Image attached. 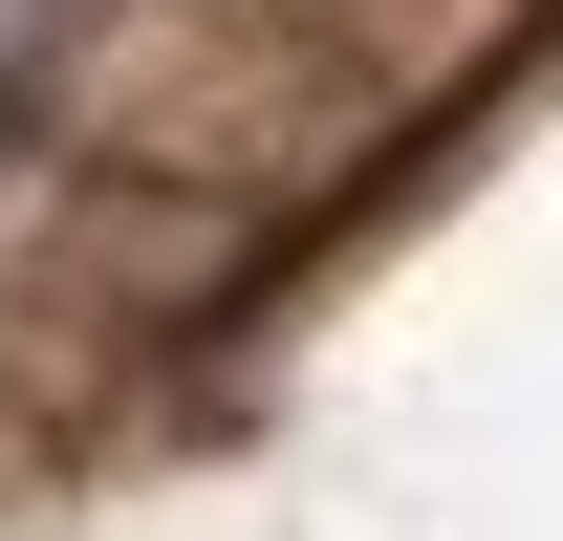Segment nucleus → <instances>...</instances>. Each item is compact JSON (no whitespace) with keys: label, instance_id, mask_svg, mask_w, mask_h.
<instances>
[{"label":"nucleus","instance_id":"f257e3e1","mask_svg":"<svg viewBox=\"0 0 563 541\" xmlns=\"http://www.w3.org/2000/svg\"><path fill=\"white\" fill-rule=\"evenodd\" d=\"M0 174H22V109H0Z\"/></svg>","mask_w":563,"mask_h":541}]
</instances>
